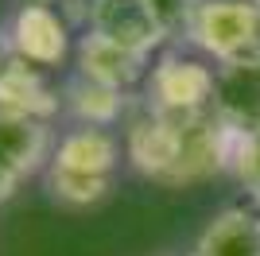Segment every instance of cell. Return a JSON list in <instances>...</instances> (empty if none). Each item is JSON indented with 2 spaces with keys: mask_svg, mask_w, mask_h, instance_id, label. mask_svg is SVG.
<instances>
[{
  "mask_svg": "<svg viewBox=\"0 0 260 256\" xmlns=\"http://www.w3.org/2000/svg\"><path fill=\"white\" fill-rule=\"evenodd\" d=\"M217 66H206L202 58L163 51L144 78V105L163 113H202L214 101Z\"/></svg>",
  "mask_w": 260,
  "mask_h": 256,
  "instance_id": "3957f363",
  "label": "cell"
},
{
  "mask_svg": "<svg viewBox=\"0 0 260 256\" xmlns=\"http://www.w3.org/2000/svg\"><path fill=\"white\" fill-rule=\"evenodd\" d=\"M241 132L229 128L214 109L163 113L144 105L124 124V159L136 175L159 186H198L233 171Z\"/></svg>",
  "mask_w": 260,
  "mask_h": 256,
  "instance_id": "6da1fadb",
  "label": "cell"
},
{
  "mask_svg": "<svg viewBox=\"0 0 260 256\" xmlns=\"http://www.w3.org/2000/svg\"><path fill=\"white\" fill-rule=\"evenodd\" d=\"M120 155H124V144L109 128L78 124V128H70V132L58 136L54 155H51L47 167L74 171V175H98V179H117Z\"/></svg>",
  "mask_w": 260,
  "mask_h": 256,
  "instance_id": "9c48e42d",
  "label": "cell"
},
{
  "mask_svg": "<svg viewBox=\"0 0 260 256\" xmlns=\"http://www.w3.org/2000/svg\"><path fill=\"white\" fill-rule=\"evenodd\" d=\"M0 51H12L39 70H58L70 54V27L51 4H20L0 31Z\"/></svg>",
  "mask_w": 260,
  "mask_h": 256,
  "instance_id": "277c9868",
  "label": "cell"
},
{
  "mask_svg": "<svg viewBox=\"0 0 260 256\" xmlns=\"http://www.w3.org/2000/svg\"><path fill=\"white\" fill-rule=\"evenodd\" d=\"M183 39L217 66L260 62V0H202Z\"/></svg>",
  "mask_w": 260,
  "mask_h": 256,
  "instance_id": "7a4b0ae2",
  "label": "cell"
},
{
  "mask_svg": "<svg viewBox=\"0 0 260 256\" xmlns=\"http://www.w3.org/2000/svg\"><path fill=\"white\" fill-rule=\"evenodd\" d=\"M229 175L249 190L252 202H260V128L241 132L237 151H233V171H229Z\"/></svg>",
  "mask_w": 260,
  "mask_h": 256,
  "instance_id": "5bb4252c",
  "label": "cell"
},
{
  "mask_svg": "<svg viewBox=\"0 0 260 256\" xmlns=\"http://www.w3.org/2000/svg\"><path fill=\"white\" fill-rule=\"evenodd\" d=\"M210 109H214L229 128H237V132L260 128V62L217 66Z\"/></svg>",
  "mask_w": 260,
  "mask_h": 256,
  "instance_id": "30bf717a",
  "label": "cell"
},
{
  "mask_svg": "<svg viewBox=\"0 0 260 256\" xmlns=\"http://www.w3.org/2000/svg\"><path fill=\"white\" fill-rule=\"evenodd\" d=\"M74 58H78V74L82 78L113 85V89H124V93H132V85H144L148 66H152L148 54H136V51H128V47L113 43L109 35L89 31V27H86V35L78 39Z\"/></svg>",
  "mask_w": 260,
  "mask_h": 256,
  "instance_id": "52a82bcc",
  "label": "cell"
},
{
  "mask_svg": "<svg viewBox=\"0 0 260 256\" xmlns=\"http://www.w3.org/2000/svg\"><path fill=\"white\" fill-rule=\"evenodd\" d=\"M190 256H260V213L249 206H221L194 237Z\"/></svg>",
  "mask_w": 260,
  "mask_h": 256,
  "instance_id": "8fae6325",
  "label": "cell"
},
{
  "mask_svg": "<svg viewBox=\"0 0 260 256\" xmlns=\"http://www.w3.org/2000/svg\"><path fill=\"white\" fill-rule=\"evenodd\" d=\"M54 128L51 120H35V117H16L0 109V167L16 175L20 182H27L31 175L47 171L54 155Z\"/></svg>",
  "mask_w": 260,
  "mask_h": 256,
  "instance_id": "ba28073f",
  "label": "cell"
},
{
  "mask_svg": "<svg viewBox=\"0 0 260 256\" xmlns=\"http://www.w3.org/2000/svg\"><path fill=\"white\" fill-rule=\"evenodd\" d=\"M86 27L109 35L113 43H120V47H128V51H136V54H148V58H152L167 39H175L167 20H163L148 0H89Z\"/></svg>",
  "mask_w": 260,
  "mask_h": 256,
  "instance_id": "5b68a950",
  "label": "cell"
},
{
  "mask_svg": "<svg viewBox=\"0 0 260 256\" xmlns=\"http://www.w3.org/2000/svg\"><path fill=\"white\" fill-rule=\"evenodd\" d=\"M62 113H70L78 124L113 128V124H120V120L128 117V93L74 74L62 85Z\"/></svg>",
  "mask_w": 260,
  "mask_h": 256,
  "instance_id": "7c38bea8",
  "label": "cell"
},
{
  "mask_svg": "<svg viewBox=\"0 0 260 256\" xmlns=\"http://www.w3.org/2000/svg\"><path fill=\"white\" fill-rule=\"evenodd\" d=\"M256 213H260V202H256Z\"/></svg>",
  "mask_w": 260,
  "mask_h": 256,
  "instance_id": "ac0fdd59",
  "label": "cell"
},
{
  "mask_svg": "<svg viewBox=\"0 0 260 256\" xmlns=\"http://www.w3.org/2000/svg\"><path fill=\"white\" fill-rule=\"evenodd\" d=\"M0 109L16 117L54 120L62 113V93L51 89L43 70L12 51H0Z\"/></svg>",
  "mask_w": 260,
  "mask_h": 256,
  "instance_id": "8992f818",
  "label": "cell"
},
{
  "mask_svg": "<svg viewBox=\"0 0 260 256\" xmlns=\"http://www.w3.org/2000/svg\"><path fill=\"white\" fill-rule=\"evenodd\" d=\"M148 4H152L163 20H167V27H171L175 35H183L186 20H190V12H194L202 0H148Z\"/></svg>",
  "mask_w": 260,
  "mask_h": 256,
  "instance_id": "9a60e30c",
  "label": "cell"
},
{
  "mask_svg": "<svg viewBox=\"0 0 260 256\" xmlns=\"http://www.w3.org/2000/svg\"><path fill=\"white\" fill-rule=\"evenodd\" d=\"M20 4H54V0H20Z\"/></svg>",
  "mask_w": 260,
  "mask_h": 256,
  "instance_id": "e0dca14e",
  "label": "cell"
},
{
  "mask_svg": "<svg viewBox=\"0 0 260 256\" xmlns=\"http://www.w3.org/2000/svg\"><path fill=\"white\" fill-rule=\"evenodd\" d=\"M16 190H20V179H16V175H8V171L0 167V206L12 202V198H16Z\"/></svg>",
  "mask_w": 260,
  "mask_h": 256,
  "instance_id": "2e32d148",
  "label": "cell"
},
{
  "mask_svg": "<svg viewBox=\"0 0 260 256\" xmlns=\"http://www.w3.org/2000/svg\"><path fill=\"white\" fill-rule=\"evenodd\" d=\"M43 182H47V194H51L54 202L70 206V210L98 206V202H105L109 190H113V179L74 175V171H58V167H47V171H43Z\"/></svg>",
  "mask_w": 260,
  "mask_h": 256,
  "instance_id": "4fadbf2b",
  "label": "cell"
},
{
  "mask_svg": "<svg viewBox=\"0 0 260 256\" xmlns=\"http://www.w3.org/2000/svg\"><path fill=\"white\" fill-rule=\"evenodd\" d=\"M186 256H190V252H186Z\"/></svg>",
  "mask_w": 260,
  "mask_h": 256,
  "instance_id": "d6986e66",
  "label": "cell"
}]
</instances>
